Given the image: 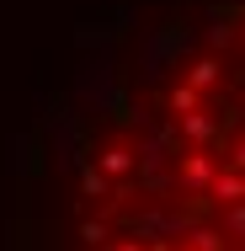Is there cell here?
<instances>
[{"instance_id": "6da1fadb", "label": "cell", "mask_w": 245, "mask_h": 251, "mask_svg": "<svg viewBox=\"0 0 245 251\" xmlns=\"http://www.w3.org/2000/svg\"><path fill=\"white\" fill-rule=\"evenodd\" d=\"M160 112L149 145L107 139L86 160L107 182L144 166L149 214L80 219V251H245V0L213 11Z\"/></svg>"}]
</instances>
